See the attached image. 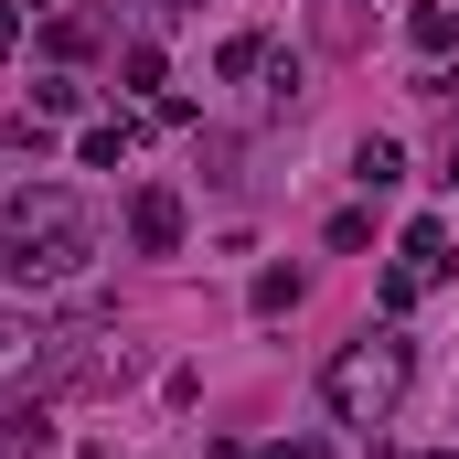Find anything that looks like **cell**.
Masks as SVG:
<instances>
[{"mask_svg": "<svg viewBox=\"0 0 459 459\" xmlns=\"http://www.w3.org/2000/svg\"><path fill=\"white\" fill-rule=\"evenodd\" d=\"M438 182H449V193H459V128H449V160H438Z\"/></svg>", "mask_w": 459, "mask_h": 459, "instance_id": "cell-20", "label": "cell"}, {"mask_svg": "<svg viewBox=\"0 0 459 459\" xmlns=\"http://www.w3.org/2000/svg\"><path fill=\"white\" fill-rule=\"evenodd\" d=\"M43 43H54L65 65H86V54L108 43V11H54V32H43Z\"/></svg>", "mask_w": 459, "mask_h": 459, "instance_id": "cell-7", "label": "cell"}, {"mask_svg": "<svg viewBox=\"0 0 459 459\" xmlns=\"http://www.w3.org/2000/svg\"><path fill=\"white\" fill-rule=\"evenodd\" d=\"M246 310H256V321H278V310H299V267H256V289H246Z\"/></svg>", "mask_w": 459, "mask_h": 459, "instance_id": "cell-10", "label": "cell"}, {"mask_svg": "<svg viewBox=\"0 0 459 459\" xmlns=\"http://www.w3.org/2000/svg\"><path fill=\"white\" fill-rule=\"evenodd\" d=\"M128 374H139V352L117 342V310H108V299H86V310H65V321H32L22 385H43V395H117Z\"/></svg>", "mask_w": 459, "mask_h": 459, "instance_id": "cell-2", "label": "cell"}, {"mask_svg": "<svg viewBox=\"0 0 459 459\" xmlns=\"http://www.w3.org/2000/svg\"><path fill=\"white\" fill-rule=\"evenodd\" d=\"M128 139H139V117H97V128H86V171H117Z\"/></svg>", "mask_w": 459, "mask_h": 459, "instance_id": "cell-11", "label": "cell"}, {"mask_svg": "<svg viewBox=\"0 0 459 459\" xmlns=\"http://www.w3.org/2000/svg\"><path fill=\"white\" fill-rule=\"evenodd\" d=\"M406 385H417V342H406L395 321H363V332L321 363V406H332L342 428H385V417L406 406Z\"/></svg>", "mask_w": 459, "mask_h": 459, "instance_id": "cell-3", "label": "cell"}, {"mask_svg": "<svg viewBox=\"0 0 459 459\" xmlns=\"http://www.w3.org/2000/svg\"><path fill=\"white\" fill-rule=\"evenodd\" d=\"M428 459H459V449H428Z\"/></svg>", "mask_w": 459, "mask_h": 459, "instance_id": "cell-21", "label": "cell"}, {"mask_svg": "<svg viewBox=\"0 0 459 459\" xmlns=\"http://www.w3.org/2000/svg\"><path fill=\"white\" fill-rule=\"evenodd\" d=\"M182 225H193V214H182L171 182H139V193H128V246H139V256H182Z\"/></svg>", "mask_w": 459, "mask_h": 459, "instance_id": "cell-6", "label": "cell"}, {"mask_svg": "<svg viewBox=\"0 0 459 459\" xmlns=\"http://www.w3.org/2000/svg\"><path fill=\"white\" fill-rule=\"evenodd\" d=\"M256 75H267V108H299V97H310V75H299V54H267Z\"/></svg>", "mask_w": 459, "mask_h": 459, "instance_id": "cell-13", "label": "cell"}, {"mask_svg": "<svg viewBox=\"0 0 459 459\" xmlns=\"http://www.w3.org/2000/svg\"><path fill=\"white\" fill-rule=\"evenodd\" d=\"M267 54H278V43H267V32H235L225 54H214V75H225V86H246V75H256V65H267Z\"/></svg>", "mask_w": 459, "mask_h": 459, "instance_id": "cell-12", "label": "cell"}, {"mask_svg": "<svg viewBox=\"0 0 459 459\" xmlns=\"http://www.w3.org/2000/svg\"><path fill=\"white\" fill-rule=\"evenodd\" d=\"M86 256H97L86 193H65V182H22V193L0 204V267H11L22 289H65Z\"/></svg>", "mask_w": 459, "mask_h": 459, "instance_id": "cell-1", "label": "cell"}, {"mask_svg": "<svg viewBox=\"0 0 459 459\" xmlns=\"http://www.w3.org/2000/svg\"><path fill=\"white\" fill-rule=\"evenodd\" d=\"M117 86H160V43H128L117 54Z\"/></svg>", "mask_w": 459, "mask_h": 459, "instance_id": "cell-15", "label": "cell"}, {"mask_svg": "<svg viewBox=\"0 0 459 459\" xmlns=\"http://www.w3.org/2000/svg\"><path fill=\"white\" fill-rule=\"evenodd\" d=\"M86 108V86H75V75H43V86H32V117H75Z\"/></svg>", "mask_w": 459, "mask_h": 459, "instance_id": "cell-14", "label": "cell"}, {"mask_svg": "<svg viewBox=\"0 0 459 459\" xmlns=\"http://www.w3.org/2000/svg\"><path fill=\"white\" fill-rule=\"evenodd\" d=\"M321 43H363V11L352 0H321Z\"/></svg>", "mask_w": 459, "mask_h": 459, "instance_id": "cell-16", "label": "cell"}, {"mask_svg": "<svg viewBox=\"0 0 459 459\" xmlns=\"http://www.w3.org/2000/svg\"><path fill=\"white\" fill-rule=\"evenodd\" d=\"M0 459H54V395L43 385H0Z\"/></svg>", "mask_w": 459, "mask_h": 459, "instance_id": "cell-5", "label": "cell"}, {"mask_svg": "<svg viewBox=\"0 0 459 459\" xmlns=\"http://www.w3.org/2000/svg\"><path fill=\"white\" fill-rule=\"evenodd\" d=\"M171 11H193V0H139V22H171Z\"/></svg>", "mask_w": 459, "mask_h": 459, "instance_id": "cell-19", "label": "cell"}, {"mask_svg": "<svg viewBox=\"0 0 459 459\" xmlns=\"http://www.w3.org/2000/svg\"><path fill=\"white\" fill-rule=\"evenodd\" d=\"M449 267H459V256H449V225H438V214H417V225H406V246H395V267L374 278V310H385V321H406V310H417Z\"/></svg>", "mask_w": 459, "mask_h": 459, "instance_id": "cell-4", "label": "cell"}, {"mask_svg": "<svg viewBox=\"0 0 459 459\" xmlns=\"http://www.w3.org/2000/svg\"><path fill=\"white\" fill-rule=\"evenodd\" d=\"M11 43H22V0H0V54H11Z\"/></svg>", "mask_w": 459, "mask_h": 459, "instance_id": "cell-17", "label": "cell"}, {"mask_svg": "<svg viewBox=\"0 0 459 459\" xmlns=\"http://www.w3.org/2000/svg\"><path fill=\"white\" fill-rule=\"evenodd\" d=\"M352 182H363V193H395V182H406V150H395V139H363V150H352Z\"/></svg>", "mask_w": 459, "mask_h": 459, "instance_id": "cell-8", "label": "cell"}, {"mask_svg": "<svg viewBox=\"0 0 459 459\" xmlns=\"http://www.w3.org/2000/svg\"><path fill=\"white\" fill-rule=\"evenodd\" d=\"M406 32H417V54H459V11H449V0H417Z\"/></svg>", "mask_w": 459, "mask_h": 459, "instance_id": "cell-9", "label": "cell"}, {"mask_svg": "<svg viewBox=\"0 0 459 459\" xmlns=\"http://www.w3.org/2000/svg\"><path fill=\"white\" fill-rule=\"evenodd\" d=\"M267 459H321V438H278V449H267Z\"/></svg>", "mask_w": 459, "mask_h": 459, "instance_id": "cell-18", "label": "cell"}]
</instances>
